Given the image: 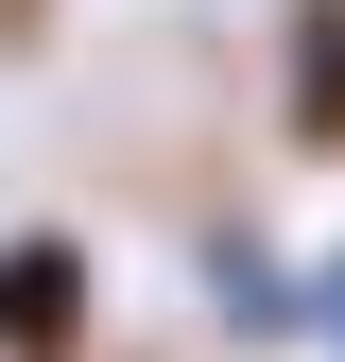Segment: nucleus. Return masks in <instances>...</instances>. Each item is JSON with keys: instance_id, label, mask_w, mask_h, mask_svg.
<instances>
[{"instance_id": "3", "label": "nucleus", "mask_w": 345, "mask_h": 362, "mask_svg": "<svg viewBox=\"0 0 345 362\" xmlns=\"http://www.w3.org/2000/svg\"><path fill=\"white\" fill-rule=\"evenodd\" d=\"M0 18H18V0H0Z\"/></svg>"}, {"instance_id": "1", "label": "nucleus", "mask_w": 345, "mask_h": 362, "mask_svg": "<svg viewBox=\"0 0 345 362\" xmlns=\"http://www.w3.org/2000/svg\"><path fill=\"white\" fill-rule=\"evenodd\" d=\"M104 328V259L69 224H0V362H86Z\"/></svg>"}, {"instance_id": "2", "label": "nucleus", "mask_w": 345, "mask_h": 362, "mask_svg": "<svg viewBox=\"0 0 345 362\" xmlns=\"http://www.w3.org/2000/svg\"><path fill=\"white\" fill-rule=\"evenodd\" d=\"M276 139L345 173V0H276Z\"/></svg>"}]
</instances>
